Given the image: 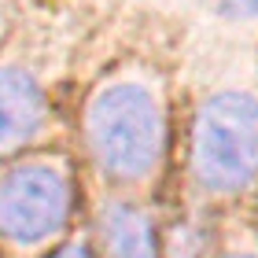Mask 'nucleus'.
Listing matches in <instances>:
<instances>
[{
	"mask_svg": "<svg viewBox=\"0 0 258 258\" xmlns=\"http://www.w3.org/2000/svg\"><path fill=\"white\" fill-rule=\"evenodd\" d=\"M89 151L107 177L140 181L162 155V111L144 85L118 81L89 103Z\"/></svg>",
	"mask_w": 258,
	"mask_h": 258,
	"instance_id": "obj_1",
	"label": "nucleus"
},
{
	"mask_svg": "<svg viewBox=\"0 0 258 258\" xmlns=\"http://www.w3.org/2000/svg\"><path fill=\"white\" fill-rule=\"evenodd\" d=\"M192 173L207 192L232 196L258 177V100L218 92L192 125Z\"/></svg>",
	"mask_w": 258,
	"mask_h": 258,
	"instance_id": "obj_2",
	"label": "nucleus"
},
{
	"mask_svg": "<svg viewBox=\"0 0 258 258\" xmlns=\"http://www.w3.org/2000/svg\"><path fill=\"white\" fill-rule=\"evenodd\" d=\"M70 177L52 162H22L0 177V236L11 243H44L70 218Z\"/></svg>",
	"mask_w": 258,
	"mask_h": 258,
	"instance_id": "obj_3",
	"label": "nucleus"
},
{
	"mask_svg": "<svg viewBox=\"0 0 258 258\" xmlns=\"http://www.w3.org/2000/svg\"><path fill=\"white\" fill-rule=\"evenodd\" d=\"M44 118V96L26 70H0V155L37 133Z\"/></svg>",
	"mask_w": 258,
	"mask_h": 258,
	"instance_id": "obj_4",
	"label": "nucleus"
},
{
	"mask_svg": "<svg viewBox=\"0 0 258 258\" xmlns=\"http://www.w3.org/2000/svg\"><path fill=\"white\" fill-rule=\"evenodd\" d=\"M103 258H159L155 229L144 210L129 203H107L100 214Z\"/></svg>",
	"mask_w": 258,
	"mask_h": 258,
	"instance_id": "obj_5",
	"label": "nucleus"
},
{
	"mask_svg": "<svg viewBox=\"0 0 258 258\" xmlns=\"http://www.w3.org/2000/svg\"><path fill=\"white\" fill-rule=\"evenodd\" d=\"M218 15H229V19H251L258 15V0H207Z\"/></svg>",
	"mask_w": 258,
	"mask_h": 258,
	"instance_id": "obj_6",
	"label": "nucleus"
},
{
	"mask_svg": "<svg viewBox=\"0 0 258 258\" xmlns=\"http://www.w3.org/2000/svg\"><path fill=\"white\" fill-rule=\"evenodd\" d=\"M52 258H96V254H92L85 243H67V247H59Z\"/></svg>",
	"mask_w": 258,
	"mask_h": 258,
	"instance_id": "obj_7",
	"label": "nucleus"
},
{
	"mask_svg": "<svg viewBox=\"0 0 258 258\" xmlns=\"http://www.w3.org/2000/svg\"><path fill=\"white\" fill-rule=\"evenodd\" d=\"M225 258H258V254H225Z\"/></svg>",
	"mask_w": 258,
	"mask_h": 258,
	"instance_id": "obj_8",
	"label": "nucleus"
}]
</instances>
